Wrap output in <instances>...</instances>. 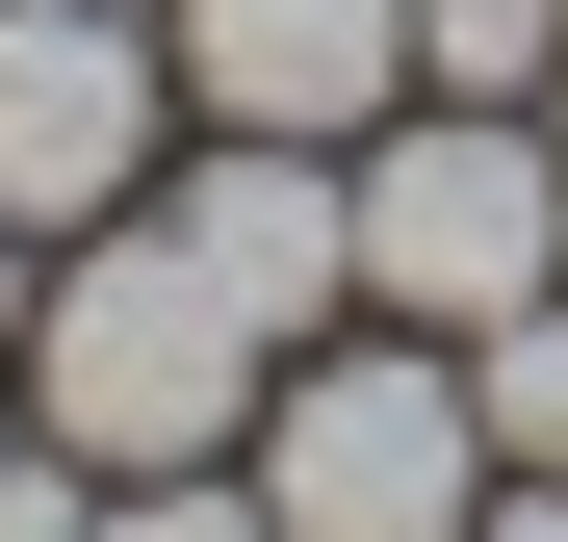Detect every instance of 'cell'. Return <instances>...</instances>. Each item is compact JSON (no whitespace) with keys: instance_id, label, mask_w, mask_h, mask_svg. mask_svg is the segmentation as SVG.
Returning a JSON list of instances; mask_svg holds the SVG:
<instances>
[{"instance_id":"10","label":"cell","mask_w":568,"mask_h":542,"mask_svg":"<svg viewBox=\"0 0 568 542\" xmlns=\"http://www.w3.org/2000/svg\"><path fill=\"white\" fill-rule=\"evenodd\" d=\"M465 542H568V466H491V517H465Z\"/></svg>"},{"instance_id":"2","label":"cell","mask_w":568,"mask_h":542,"mask_svg":"<svg viewBox=\"0 0 568 542\" xmlns=\"http://www.w3.org/2000/svg\"><path fill=\"white\" fill-rule=\"evenodd\" d=\"M233 466H258V517L284 542H465V517H491V413H465V336H311V361H284V388H258V439H233Z\"/></svg>"},{"instance_id":"3","label":"cell","mask_w":568,"mask_h":542,"mask_svg":"<svg viewBox=\"0 0 568 542\" xmlns=\"http://www.w3.org/2000/svg\"><path fill=\"white\" fill-rule=\"evenodd\" d=\"M568 285V130L542 104H414L362 130V310H414V336H491Z\"/></svg>"},{"instance_id":"7","label":"cell","mask_w":568,"mask_h":542,"mask_svg":"<svg viewBox=\"0 0 568 542\" xmlns=\"http://www.w3.org/2000/svg\"><path fill=\"white\" fill-rule=\"evenodd\" d=\"M414 78L439 104H542L568 78V0H414Z\"/></svg>"},{"instance_id":"5","label":"cell","mask_w":568,"mask_h":542,"mask_svg":"<svg viewBox=\"0 0 568 542\" xmlns=\"http://www.w3.org/2000/svg\"><path fill=\"white\" fill-rule=\"evenodd\" d=\"M155 233L207 258L284 361L362 310V155H336V130H207V155H155Z\"/></svg>"},{"instance_id":"1","label":"cell","mask_w":568,"mask_h":542,"mask_svg":"<svg viewBox=\"0 0 568 542\" xmlns=\"http://www.w3.org/2000/svg\"><path fill=\"white\" fill-rule=\"evenodd\" d=\"M0 388H27V439H78V466H233L258 439V388H284V336L207 285V258L181 233H52V285H27V361H0Z\"/></svg>"},{"instance_id":"12","label":"cell","mask_w":568,"mask_h":542,"mask_svg":"<svg viewBox=\"0 0 568 542\" xmlns=\"http://www.w3.org/2000/svg\"><path fill=\"white\" fill-rule=\"evenodd\" d=\"M0 439H27V388H0Z\"/></svg>"},{"instance_id":"4","label":"cell","mask_w":568,"mask_h":542,"mask_svg":"<svg viewBox=\"0 0 568 542\" xmlns=\"http://www.w3.org/2000/svg\"><path fill=\"white\" fill-rule=\"evenodd\" d=\"M155 130H181V52L130 0H0V207L27 233H104L155 181Z\"/></svg>"},{"instance_id":"9","label":"cell","mask_w":568,"mask_h":542,"mask_svg":"<svg viewBox=\"0 0 568 542\" xmlns=\"http://www.w3.org/2000/svg\"><path fill=\"white\" fill-rule=\"evenodd\" d=\"M104 542H284V517H258V466H130Z\"/></svg>"},{"instance_id":"6","label":"cell","mask_w":568,"mask_h":542,"mask_svg":"<svg viewBox=\"0 0 568 542\" xmlns=\"http://www.w3.org/2000/svg\"><path fill=\"white\" fill-rule=\"evenodd\" d=\"M155 52H181V104L207 130H388L414 104V0H155Z\"/></svg>"},{"instance_id":"11","label":"cell","mask_w":568,"mask_h":542,"mask_svg":"<svg viewBox=\"0 0 568 542\" xmlns=\"http://www.w3.org/2000/svg\"><path fill=\"white\" fill-rule=\"evenodd\" d=\"M27 285H52V233H27V207H0V361H27Z\"/></svg>"},{"instance_id":"8","label":"cell","mask_w":568,"mask_h":542,"mask_svg":"<svg viewBox=\"0 0 568 542\" xmlns=\"http://www.w3.org/2000/svg\"><path fill=\"white\" fill-rule=\"evenodd\" d=\"M465 413H491V466H568V285L465 336Z\"/></svg>"}]
</instances>
